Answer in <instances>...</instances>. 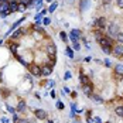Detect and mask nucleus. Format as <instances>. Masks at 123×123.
<instances>
[{"label":"nucleus","mask_w":123,"mask_h":123,"mask_svg":"<svg viewBox=\"0 0 123 123\" xmlns=\"http://www.w3.org/2000/svg\"><path fill=\"white\" fill-rule=\"evenodd\" d=\"M108 33H109L111 37H116L117 33H120V31H119V25L116 24V23H111L109 27H108Z\"/></svg>","instance_id":"f257e3e1"},{"label":"nucleus","mask_w":123,"mask_h":123,"mask_svg":"<svg viewBox=\"0 0 123 123\" xmlns=\"http://www.w3.org/2000/svg\"><path fill=\"white\" fill-rule=\"evenodd\" d=\"M112 52H113L116 57H119V58L123 57V44L119 43V44H116L115 47H112Z\"/></svg>","instance_id":"f03ea898"},{"label":"nucleus","mask_w":123,"mask_h":123,"mask_svg":"<svg viewBox=\"0 0 123 123\" xmlns=\"http://www.w3.org/2000/svg\"><path fill=\"white\" fill-rule=\"evenodd\" d=\"M28 69H30V72L34 75V76H38V75H41V68L36 65V64H31L30 67H28Z\"/></svg>","instance_id":"7ed1b4c3"},{"label":"nucleus","mask_w":123,"mask_h":123,"mask_svg":"<svg viewBox=\"0 0 123 123\" xmlns=\"http://www.w3.org/2000/svg\"><path fill=\"white\" fill-rule=\"evenodd\" d=\"M47 54H48L49 57H54L57 54V45L52 44V43H49L48 45H47Z\"/></svg>","instance_id":"20e7f679"},{"label":"nucleus","mask_w":123,"mask_h":123,"mask_svg":"<svg viewBox=\"0 0 123 123\" xmlns=\"http://www.w3.org/2000/svg\"><path fill=\"white\" fill-rule=\"evenodd\" d=\"M34 116H36L37 119L45 120V119H47V112L43 111V109H37V111H34Z\"/></svg>","instance_id":"39448f33"},{"label":"nucleus","mask_w":123,"mask_h":123,"mask_svg":"<svg viewBox=\"0 0 123 123\" xmlns=\"http://www.w3.org/2000/svg\"><path fill=\"white\" fill-rule=\"evenodd\" d=\"M95 25L98 27L99 30H103V28L106 27V18H105V17H99L98 20L95 21Z\"/></svg>","instance_id":"423d86ee"},{"label":"nucleus","mask_w":123,"mask_h":123,"mask_svg":"<svg viewBox=\"0 0 123 123\" xmlns=\"http://www.w3.org/2000/svg\"><path fill=\"white\" fill-rule=\"evenodd\" d=\"M40 68H41V75H44V76H48L52 72V67L51 65H43Z\"/></svg>","instance_id":"0eeeda50"},{"label":"nucleus","mask_w":123,"mask_h":123,"mask_svg":"<svg viewBox=\"0 0 123 123\" xmlns=\"http://www.w3.org/2000/svg\"><path fill=\"white\" fill-rule=\"evenodd\" d=\"M79 37H81V31H79V30H72V31H71L69 38H71L72 43H78V38Z\"/></svg>","instance_id":"6e6552de"},{"label":"nucleus","mask_w":123,"mask_h":123,"mask_svg":"<svg viewBox=\"0 0 123 123\" xmlns=\"http://www.w3.org/2000/svg\"><path fill=\"white\" fill-rule=\"evenodd\" d=\"M92 89H93V86H92V84H91V82H89V84H84V85H82V91L85 92L88 96H91V95H92Z\"/></svg>","instance_id":"1a4fd4ad"},{"label":"nucleus","mask_w":123,"mask_h":123,"mask_svg":"<svg viewBox=\"0 0 123 123\" xmlns=\"http://www.w3.org/2000/svg\"><path fill=\"white\" fill-rule=\"evenodd\" d=\"M9 7H10V13L17 12V9H18V3H17L16 0H12V1L9 3Z\"/></svg>","instance_id":"9d476101"},{"label":"nucleus","mask_w":123,"mask_h":123,"mask_svg":"<svg viewBox=\"0 0 123 123\" xmlns=\"http://www.w3.org/2000/svg\"><path fill=\"white\" fill-rule=\"evenodd\" d=\"M115 72H116L117 75H123V65L122 64H119V65L115 67Z\"/></svg>","instance_id":"9b49d317"},{"label":"nucleus","mask_w":123,"mask_h":123,"mask_svg":"<svg viewBox=\"0 0 123 123\" xmlns=\"http://www.w3.org/2000/svg\"><path fill=\"white\" fill-rule=\"evenodd\" d=\"M25 109V102L24 100H20L18 102V106H17V112H23Z\"/></svg>","instance_id":"f8f14e48"},{"label":"nucleus","mask_w":123,"mask_h":123,"mask_svg":"<svg viewBox=\"0 0 123 123\" xmlns=\"http://www.w3.org/2000/svg\"><path fill=\"white\" fill-rule=\"evenodd\" d=\"M102 47V51L105 52V54H111L112 52V47L111 45H100Z\"/></svg>","instance_id":"ddd939ff"},{"label":"nucleus","mask_w":123,"mask_h":123,"mask_svg":"<svg viewBox=\"0 0 123 123\" xmlns=\"http://www.w3.org/2000/svg\"><path fill=\"white\" fill-rule=\"evenodd\" d=\"M115 113H116L117 116H120V117H123V106H117V108L115 109Z\"/></svg>","instance_id":"4468645a"},{"label":"nucleus","mask_w":123,"mask_h":123,"mask_svg":"<svg viewBox=\"0 0 123 123\" xmlns=\"http://www.w3.org/2000/svg\"><path fill=\"white\" fill-rule=\"evenodd\" d=\"M88 123H102L99 117H88Z\"/></svg>","instance_id":"2eb2a0df"},{"label":"nucleus","mask_w":123,"mask_h":123,"mask_svg":"<svg viewBox=\"0 0 123 123\" xmlns=\"http://www.w3.org/2000/svg\"><path fill=\"white\" fill-rule=\"evenodd\" d=\"M81 82H82V85H84V84H89V78H88L86 75L81 74Z\"/></svg>","instance_id":"dca6fc26"},{"label":"nucleus","mask_w":123,"mask_h":123,"mask_svg":"<svg viewBox=\"0 0 123 123\" xmlns=\"http://www.w3.org/2000/svg\"><path fill=\"white\" fill-rule=\"evenodd\" d=\"M65 54H67L69 58H74V51L69 48V47H67V49H65Z\"/></svg>","instance_id":"f3484780"},{"label":"nucleus","mask_w":123,"mask_h":123,"mask_svg":"<svg viewBox=\"0 0 123 123\" xmlns=\"http://www.w3.org/2000/svg\"><path fill=\"white\" fill-rule=\"evenodd\" d=\"M116 40H117L120 44H123V33H117V36H116Z\"/></svg>","instance_id":"a211bd4d"},{"label":"nucleus","mask_w":123,"mask_h":123,"mask_svg":"<svg viewBox=\"0 0 123 123\" xmlns=\"http://www.w3.org/2000/svg\"><path fill=\"white\" fill-rule=\"evenodd\" d=\"M14 123H28L27 119H17L16 116H14Z\"/></svg>","instance_id":"6ab92c4d"},{"label":"nucleus","mask_w":123,"mask_h":123,"mask_svg":"<svg viewBox=\"0 0 123 123\" xmlns=\"http://www.w3.org/2000/svg\"><path fill=\"white\" fill-rule=\"evenodd\" d=\"M57 6H58V3H52V4L49 6L48 12H49V13H52V12H54V10H55V9H57Z\"/></svg>","instance_id":"aec40b11"},{"label":"nucleus","mask_w":123,"mask_h":123,"mask_svg":"<svg viewBox=\"0 0 123 123\" xmlns=\"http://www.w3.org/2000/svg\"><path fill=\"white\" fill-rule=\"evenodd\" d=\"M21 34H23V30H17V31H16L14 34H13V38H17V37H20Z\"/></svg>","instance_id":"412c9836"},{"label":"nucleus","mask_w":123,"mask_h":123,"mask_svg":"<svg viewBox=\"0 0 123 123\" xmlns=\"http://www.w3.org/2000/svg\"><path fill=\"white\" fill-rule=\"evenodd\" d=\"M23 4H25V6H30V4H34V0H23Z\"/></svg>","instance_id":"4be33fe9"},{"label":"nucleus","mask_w":123,"mask_h":123,"mask_svg":"<svg viewBox=\"0 0 123 123\" xmlns=\"http://www.w3.org/2000/svg\"><path fill=\"white\" fill-rule=\"evenodd\" d=\"M60 37H61L62 41H67V33H64V31H61L60 33Z\"/></svg>","instance_id":"5701e85b"},{"label":"nucleus","mask_w":123,"mask_h":123,"mask_svg":"<svg viewBox=\"0 0 123 123\" xmlns=\"http://www.w3.org/2000/svg\"><path fill=\"white\" fill-rule=\"evenodd\" d=\"M25 10V4H18V9H17V12H24Z\"/></svg>","instance_id":"b1692460"},{"label":"nucleus","mask_w":123,"mask_h":123,"mask_svg":"<svg viewBox=\"0 0 123 123\" xmlns=\"http://www.w3.org/2000/svg\"><path fill=\"white\" fill-rule=\"evenodd\" d=\"M69 78H71V72H65V75H64V79H65V81H68Z\"/></svg>","instance_id":"393cba45"},{"label":"nucleus","mask_w":123,"mask_h":123,"mask_svg":"<svg viewBox=\"0 0 123 123\" xmlns=\"http://www.w3.org/2000/svg\"><path fill=\"white\" fill-rule=\"evenodd\" d=\"M86 3H88V0H82V4H81V10H84L86 7Z\"/></svg>","instance_id":"a878e982"},{"label":"nucleus","mask_w":123,"mask_h":123,"mask_svg":"<svg viewBox=\"0 0 123 123\" xmlns=\"http://www.w3.org/2000/svg\"><path fill=\"white\" fill-rule=\"evenodd\" d=\"M116 3H117V7L119 9H123V0H117Z\"/></svg>","instance_id":"bb28decb"},{"label":"nucleus","mask_w":123,"mask_h":123,"mask_svg":"<svg viewBox=\"0 0 123 123\" xmlns=\"http://www.w3.org/2000/svg\"><path fill=\"white\" fill-rule=\"evenodd\" d=\"M43 24H45V25H48V24H49V18H48V17H45V18L43 20Z\"/></svg>","instance_id":"cd10ccee"},{"label":"nucleus","mask_w":123,"mask_h":123,"mask_svg":"<svg viewBox=\"0 0 123 123\" xmlns=\"http://www.w3.org/2000/svg\"><path fill=\"white\" fill-rule=\"evenodd\" d=\"M43 4V0H36V7H40Z\"/></svg>","instance_id":"c85d7f7f"},{"label":"nucleus","mask_w":123,"mask_h":123,"mask_svg":"<svg viewBox=\"0 0 123 123\" xmlns=\"http://www.w3.org/2000/svg\"><path fill=\"white\" fill-rule=\"evenodd\" d=\"M92 98L95 99V100H96V102H102V99L99 98V96H96V95H92Z\"/></svg>","instance_id":"c756f323"},{"label":"nucleus","mask_w":123,"mask_h":123,"mask_svg":"<svg viewBox=\"0 0 123 123\" xmlns=\"http://www.w3.org/2000/svg\"><path fill=\"white\" fill-rule=\"evenodd\" d=\"M10 48H12V51L14 52V51H16V48H17V44H12V45H10Z\"/></svg>","instance_id":"7c9ffc66"},{"label":"nucleus","mask_w":123,"mask_h":123,"mask_svg":"<svg viewBox=\"0 0 123 123\" xmlns=\"http://www.w3.org/2000/svg\"><path fill=\"white\" fill-rule=\"evenodd\" d=\"M7 109H9V112H12L13 115H14V112H16V109H14V108H12V106H7Z\"/></svg>","instance_id":"2f4dec72"},{"label":"nucleus","mask_w":123,"mask_h":123,"mask_svg":"<svg viewBox=\"0 0 123 123\" xmlns=\"http://www.w3.org/2000/svg\"><path fill=\"white\" fill-rule=\"evenodd\" d=\"M74 49H79V43H74Z\"/></svg>","instance_id":"473e14b6"},{"label":"nucleus","mask_w":123,"mask_h":123,"mask_svg":"<svg viewBox=\"0 0 123 123\" xmlns=\"http://www.w3.org/2000/svg\"><path fill=\"white\" fill-rule=\"evenodd\" d=\"M57 106H58V108H60V109H62V108H64V105H62L61 102H58V103H57Z\"/></svg>","instance_id":"72a5a7b5"},{"label":"nucleus","mask_w":123,"mask_h":123,"mask_svg":"<svg viewBox=\"0 0 123 123\" xmlns=\"http://www.w3.org/2000/svg\"><path fill=\"white\" fill-rule=\"evenodd\" d=\"M64 92L65 93H69V88H64Z\"/></svg>","instance_id":"f704fd0d"},{"label":"nucleus","mask_w":123,"mask_h":123,"mask_svg":"<svg viewBox=\"0 0 123 123\" xmlns=\"http://www.w3.org/2000/svg\"><path fill=\"white\" fill-rule=\"evenodd\" d=\"M1 122H3V123H9V120H7L6 117H3V119H1Z\"/></svg>","instance_id":"c9c22d12"},{"label":"nucleus","mask_w":123,"mask_h":123,"mask_svg":"<svg viewBox=\"0 0 123 123\" xmlns=\"http://www.w3.org/2000/svg\"><path fill=\"white\" fill-rule=\"evenodd\" d=\"M28 123H36V120H28Z\"/></svg>","instance_id":"e433bc0d"},{"label":"nucleus","mask_w":123,"mask_h":123,"mask_svg":"<svg viewBox=\"0 0 123 123\" xmlns=\"http://www.w3.org/2000/svg\"><path fill=\"white\" fill-rule=\"evenodd\" d=\"M109 1H111V0H105V3H109Z\"/></svg>","instance_id":"4c0bfd02"},{"label":"nucleus","mask_w":123,"mask_h":123,"mask_svg":"<svg viewBox=\"0 0 123 123\" xmlns=\"http://www.w3.org/2000/svg\"><path fill=\"white\" fill-rule=\"evenodd\" d=\"M4 1H6V0H0V3H4Z\"/></svg>","instance_id":"58836bf2"},{"label":"nucleus","mask_w":123,"mask_h":123,"mask_svg":"<svg viewBox=\"0 0 123 123\" xmlns=\"http://www.w3.org/2000/svg\"><path fill=\"white\" fill-rule=\"evenodd\" d=\"M47 123H52V122H51V120H47Z\"/></svg>","instance_id":"ea45409f"},{"label":"nucleus","mask_w":123,"mask_h":123,"mask_svg":"<svg viewBox=\"0 0 123 123\" xmlns=\"http://www.w3.org/2000/svg\"><path fill=\"white\" fill-rule=\"evenodd\" d=\"M45 1H52V0H45Z\"/></svg>","instance_id":"a19ab883"},{"label":"nucleus","mask_w":123,"mask_h":123,"mask_svg":"<svg viewBox=\"0 0 123 123\" xmlns=\"http://www.w3.org/2000/svg\"><path fill=\"white\" fill-rule=\"evenodd\" d=\"M106 123H111V122H106Z\"/></svg>","instance_id":"79ce46f5"}]
</instances>
